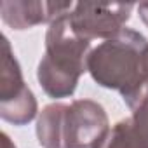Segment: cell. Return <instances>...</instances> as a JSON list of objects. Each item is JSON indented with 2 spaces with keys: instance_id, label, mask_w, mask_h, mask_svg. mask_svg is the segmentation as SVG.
<instances>
[{
  "instance_id": "5",
  "label": "cell",
  "mask_w": 148,
  "mask_h": 148,
  "mask_svg": "<svg viewBox=\"0 0 148 148\" xmlns=\"http://www.w3.org/2000/svg\"><path fill=\"white\" fill-rule=\"evenodd\" d=\"M110 122L105 108L92 99H75L66 106L64 146L66 148H96L106 132Z\"/></svg>"
},
{
  "instance_id": "3",
  "label": "cell",
  "mask_w": 148,
  "mask_h": 148,
  "mask_svg": "<svg viewBox=\"0 0 148 148\" xmlns=\"http://www.w3.org/2000/svg\"><path fill=\"white\" fill-rule=\"evenodd\" d=\"M2 70H0V117L2 120L25 125L37 117V99L23 80L21 66L11 49L7 37H2Z\"/></svg>"
},
{
  "instance_id": "2",
  "label": "cell",
  "mask_w": 148,
  "mask_h": 148,
  "mask_svg": "<svg viewBox=\"0 0 148 148\" xmlns=\"http://www.w3.org/2000/svg\"><path fill=\"white\" fill-rule=\"evenodd\" d=\"M91 42L82 38L70 21V12L52 21L45 33V51L37 68L40 87L49 98L61 99L75 92L87 71Z\"/></svg>"
},
{
  "instance_id": "1",
  "label": "cell",
  "mask_w": 148,
  "mask_h": 148,
  "mask_svg": "<svg viewBox=\"0 0 148 148\" xmlns=\"http://www.w3.org/2000/svg\"><path fill=\"white\" fill-rule=\"evenodd\" d=\"M148 40L136 30L124 28L119 35L103 40L87 56V71L105 89L119 91L129 105L145 87L143 63Z\"/></svg>"
},
{
  "instance_id": "7",
  "label": "cell",
  "mask_w": 148,
  "mask_h": 148,
  "mask_svg": "<svg viewBox=\"0 0 148 148\" xmlns=\"http://www.w3.org/2000/svg\"><path fill=\"white\" fill-rule=\"evenodd\" d=\"M64 103L47 105L37 120V139L42 148H66L64 146Z\"/></svg>"
},
{
  "instance_id": "10",
  "label": "cell",
  "mask_w": 148,
  "mask_h": 148,
  "mask_svg": "<svg viewBox=\"0 0 148 148\" xmlns=\"http://www.w3.org/2000/svg\"><path fill=\"white\" fill-rule=\"evenodd\" d=\"M136 9H138V14H139L141 21L148 26V2H141V4H138Z\"/></svg>"
},
{
  "instance_id": "6",
  "label": "cell",
  "mask_w": 148,
  "mask_h": 148,
  "mask_svg": "<svg viewBox=\"0 0 148 148\" xmlns=\"http://www.w3.org/2000/svg\"><path fill=\"white\" fill-rule=\"evenodd\" d=\"M71 2H40V0H4L0 4L2 21L12 30H28L37 25H51L71 12Z\"/></svg>"
},
{
  "instance_id": "11",
  "label": "cell",
  "mask_w": 148,
  "mask_h": 148,
  "mask_svg": "<svg viewBox=\"0 0 148 148\" xmlns=\"http://www.w3.org/2000/svg\"><path fill=\"white\" fill-rule=\"evenodd\" d=\"M143 75H145V87L148 89V49L145 52V63H143Z\"/></svg>"
},
{
  "instance_id": "4",
  "label": "cell",
  "mask_w": 148,
  "mask_h": 148,
  "mask_svg": "<svg viewBox=\"0 0 148 148\" xmlns=\"http://www.w3.org/2000/svg\"><path fill=\"white\" fill-rule=\"evenodd\" d=\"M132 9V4L77 2L70 12V21L75 32L89 42L96 38L108 40L124 30Z\"/></svg>"
},
{
  "instance_id": "8",
  "label": "cell",
  "mask_w": 148,
  "mask_h": 148,
  "mask_svg": "<svg viewBox=\"0 0 148 148\" xmlns=\"http://www.w3.org/2000/svg\"><path fill=\"white\" fill-rule=\"evenodd\" d=\"M96 148H143V146L134 132V127L129 117V119L119 120L106 132V136Z\"/></svg>"
},
{
  "instance_id": "9",
  "label": "cell",
  "mask_w": 148,
  "mask_h": 148,
  "mask_svg": "<svg viewBox=\"0 0 148 148\" xmlns=\"http://www.w3.org/2000/svg\"><path fill=\"white\" fill-rule=\"evenodd\" d=\"M127 106L132 112L131 122H132L134 132H136L141 146L148 148V89L143 87V91Z\"/></svg>"
},
{
  "instance_id": "12",
  "label": "cell",
  "mask_w": 148,
  "mask_h": 148,
  "mask_svg": "<svg viewBox=\"0 0 148 148\" xmlns=\"http://www.w3.org/2000/svg\"><path fill=\"white\" fill-rule=\"evenodd\" d=\"M2 148H16V145L11 141L7 132H2Z\"/></svg>"
}]
</instances>
